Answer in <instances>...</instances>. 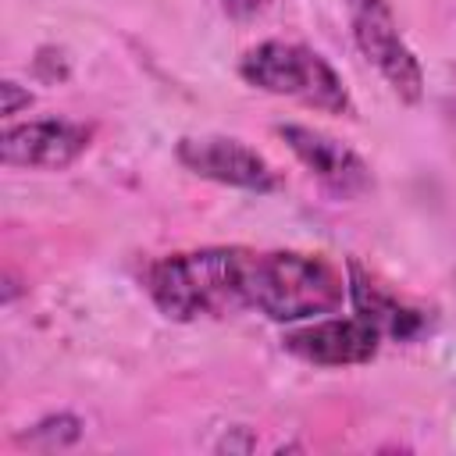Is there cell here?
Returning <instances> with one entry per match:
<instances>
[{"label": "cell", "instance_id": "5b68a950", "mask_svg": "<svg viewBox=\"0 0 456 456\" xmlns=\"http://www.w3.org/2000/svg\"><path fill=\"white\" fill-rule=\"evenodd\" d=\"M178 164L189 167L200 178L246 189V192H274L281 185V175L246 142L232 135H185L175 150Z\"/></svg>", "mask_w": 456, "mask_h": 456}, {"label": "cell", "instance_id": "8992f818", "mask_svg": "<svg viewBox=\"0 0 456 456\" xmlns=\"http://www.w3.org/2000/svg\"><path fill=\"white\" fill-rule=\"evenodd\" d=\"M278 135L289 142V150L303 160V167L335 196H363L374 178H370V167L367 160L349 150L346 142H338L335 135L328 132H317V128H306V125H281Z\"/></svg>", "mask_w": 456, "mask_h": 456}, {"label": "cell", "instance_id": "52a82bcc", "mask_svg": "<svg viewBox=\"0 0 456 456\" xmlns=\"http://www.w3.org/2000/svg\"><path fill=\"white\" fill-rule=\"evenodd\" d=\"M381 331L367 317H331L285 335V349L317 367H353L378 356Z\"/></svg>", "mask_w": 456, "mask_h": 456}, {"label": "cell", "instance_id": "3957f363", "mask_svg": "<svg viewBox=\"0 0 456 456\" xmlns=\"http://www.w3.org/2000/svg\"><path fill=\"white\" fill-rule=\"evenodd\" d=\"M239 75L274 96L299 100L306 107L328 110V114H349L353 118V96L342 82V75L310 46L303 43H285V39H267L239 61Z\"/></svg>", "mask_w": 456, "mask_h": 456}, {"label": "cell", "instance_id": "7a4b0ae2", "mask_svg": "<svg viewBox=\"0 0 456 456\" xmlns=\"http://www.w3.org/2000/svg\"><path fill=\"white\" fill-rule=\"evenodd\" d=\"M349 285L324 256L271 249L253 256V306L271 321H306L335 314Z\"/></svg>", "mask_w": 456, "mask_h": 456}, {"label": "cell", "instance_id": "8fae6325", "mask_svg": "<svg viewBox=\"0 0 456 456\" xmlns=\"http://www.w3.org/2000/svg\"><path fill=\"white\" fill-rule=\"evenodd\" d=\"M267 4H271V0H221L224 14H228V18H239V21H246V18L260 14Z\"/></svg>", "mask_w": 456, "mask_h": 456}, {"label": "cell", "instance_id": "6da1fadb", "mask_svg": "<svg viewBox=\"0 0 456 456\" xmlns=\"http://www.w3.org/2000/svg\"><path fill=\"white\" fill-rule=\"evenodd\" d=\"M253 249L203 246L146 267V292L167 321L232 317L253 306Z\"/></svg>", "mask_w": 456, "mask_h": 456}, {"label": "cell", "instance_id": "ba28073f", "mask_svg": "<svg viewBox=\"0 0 456 456\" xmlns=\"http://www.w3.org/2000/svg\"><path fill=\"white\" fill-rule=\"evenodd\" d=\"M89 146V128L78 121H28V125H11L0 135V160L7 167H43V171H61L75 164Z\"/></svg>", "mask_w": 456, "mask_h": 456}, {"label": "cell", "instance_id": "9c48e42d", "mask_svg": "<svg viewBox=\"0 0 456 456\" xmlns=\"http://www.w3.org/2000/svg\"><path fill=\"white\" fill-rule=\"evenodd\" d=\"M349 296H353V303H356V314L360 317H367L381 335H388V338H399V342H410V338H417L420 331H424V314L420 310H413V306H406V303H399L392 292H385L381 285H374L370 278H367V271L353 260L349 264Z\"/></svg>", "mask_w": 456, "mask_h": 456}, {"label": "cell", "instance_id": "30bf717a", "mask_svg": "<svg viewBox=\"0 0 456 456\" xmlns=\"http://www.w3.org/2000/svg\"><path fill=\"white\" fill-rule=\"evenodd\" d=\"M78 420L75 417H68V413H61V417H50V420H43V424H36L32 428V442L36 438H43V435H50L46 442H43V449H57V445H68V442H75L78 438Z\"/></svg>", "mask_w": 456, "mask_h": 456}, {"label": "cell", "instance_id": "277c9868", "mask_svg": "<svg viewBox=\"0 0 456 456\" xmlns=\"http://www.w3.org/2000/svg\"><path fill=\"white\" fill-rule=\"evenodd\" d=\"M349 25L360 53L385 78V86L403 103H417L424 93V71L395 25L388 0H349Z\"/></svg>", "mask_w": 456, "mask_h": 456}, {"label": "cell", "instance_id": "7c38bea8", "mask_svg": "<svg viewBox=\"0 0 456 456\" xmlns=\"http://www.w3.org/2000/svg\"><path fill=\"white\" fill-rule=\"evenodd\" d=\"M0 93H4V114H18L21 107H28V103H32V96H28V93H21V89H18V82H4V86H0Z\"/></svg>", "mask_w": 456, "mask_h": 456}]
</instances>
